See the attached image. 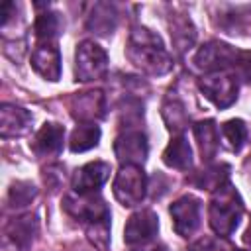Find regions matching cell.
<instances>
[{
	"label": "cell",
	"mask_w": 251,
	"mask_h": 251,
	"mask_svg": "<svg viewBox=\"0 0 251 251\" xmlns=\"http://www.w3.org/2000/svg\"><path fill=\"white\" fill-rule=\"evenodd\" d=\"M171 218L175 231L182 237L192 235L200 226V200L186 194L171 204Z\"/></svg>",
	"instance_id": "obj_7"
},
{
	"label": "cell",
	"mask_w": 251,
	"mask_h": 251,
	"mask_svg": "<svg viewBox=\"0 0 251 251\" xmlns=\"http://www.w3.org/2000/svg\"><path fill=\"white\" fill-rule=\"evenodd\" d=\"M73 116L78 120H94L102 116L104 110V96L100 90L94 92H80L73 98Z\"/></svg>",
	"instance_id": "obj_15"
},
{
	"label": "cell",
	"mask_w": 251,
	"mask_h": 251,
	"mask_svg": "<svg viewBox=\"0 0 251 251\" xmlns=\"http://www.w3.org/2000/svg\"><path fill=\"white\" fill-rule=\"evenodd\" d=\"M135 251H167L163 245H151V247H143V249H135Z\"/></svg>",
	"instance_id": "obj_29"
},
{
	"label": "cell",
	"mask_w": 251,
	"mask_h": 251,
	"mask_svg": "<svg viewBox=\"0 0 251 251\" xmlns=\"http://www.w3.org/2000/svg\"><path fill=\"white\" fill-rule=\"evenodd\" d=\"M31 67L47 80H57L61 75V55L51 41L39 43L31 53Z\"/></svg>",
	"instance_id": "obj_11"
},
{
	"label": "cell",
	"mask_w": 251,
	"mask_h": 251,
	"mask_svg": "<svg viewBox=\"0 0 251 251\" xmlns=\"http://www.w3.org/2000/svg\"><path fill=\"white\" fill-rule=\"evenodd\" d=\"M190 145L186 141L184 135H176L175 139H171V143L167 145L165 153H163V161L165 165L173 167V169H178V171H186L192 163V157H190Z\"/></svg>",
	"instance_id": "obj_17"
},
{
	"label": "cell",
	"mask_w": 251,
	"mask_h": 251,
	"mask_svg": "<svg viewBox=\"0 0 251 251\" xmlns=\"http://www.w3.org/2000/svg\"><path fill=\"white\" fill-rule=\"evenodd\" d=\"M126 53L127 59L147 75H165L173 67L161 37L147 27H135L129 33Z\"/></svg>",
	"instance_id": "obj_1"
},
{
	"label": "cell",
	"mask_w": 251,
	"mask_h": 251,
	"mask_svg": "<svg viewBox=\"0 0 251 251\" xmlns=\"http://www.w3.org/2000/svg\"><path fill=\"white\" fill-rule=\"evenodd\" d=\"M190 251H233V247L220 237L218 239L216 237H204V239L196 241L190 247Z\"/></svg>",
	"instance_id": "obj_26"
},
{
	"label": "cell",
	"mask_w": 251,
	"mask_h": 251,
	"mask_svg": "<svg viewBox=\"0 0 251 251\" xmlns=\"http://www.w3.org/2000/svg\"><path fill=\"white\" fill-rule=\"evenodd\" d=\"M98 139H100V127L96 124H80L75 127L71 141H69V147H71V151L80 153V151L96 147Z\"/></svg>",
	"instance_id": "obj_18"
},
{
	"label": "cell",
	"mask_w": 251,
	"mask_h": 251,
	"mask_svg": "<svg viewBox=\"0 0 251 251\" xmlns=\"http://www.w3.org/2000/svg\"><path fill=\"white\" fill-rule=\"evenodd\" d=\"M163 118H165V122L169 126V129H173V131L182 129L186 126V122H188V116L184 112V106L180 102H176V100L165 102V106H163Z\"/></svg>",
	"instance_id": "obj_24"
},
{
	"label": "cell",
	"mask_w": 251,
	"mask_h": 251,
	"mask_svg": "<svg viewBox=\"0 0 251 251\" xmlns=\"http://www.w3.org/2000/svg\"><path fill=\"white\" fill-rule=\"evenodd\" d=\"M194 135H196V141H198V149H200L202 161H212V157H216L218 141H220L216 124L212 120L198 122L194 126Z\"/></svg>",
	"instance_id": "obj_16"
},
{
	"label": "cell",
	"mask_w": 251,
	"mask_h": 251,
	"mask_svg": "<svg viewBox=\"0 0 251 251\" xmlns=\"http://www.w3.org/2000/svg\"><path fill=\"white\" fill-rule=\"evenodd\" d=\"M35 233H37V220H35V216L27 214L22 218H14L6 226L4 239H6V243H12L18 251H25L31 245Z\"/></svg>",
	"instance_id": "obj_12"
},
{
	"label": "cell",
	"mask_w": 251,
	"mask_h": 251,
	"mask_svg": "<svg viewBox=\"0 0 251 251\" xmlns=\"http://www.w3.org/2000/svg\"><path fill=\"white\" fill-rule=\"evenodd\" d=\"M157 229H159L157 216L151 210H141L127 220L124 239L127 245H145L157 235Z\"/></svg>",
	"instance_id": "obj_8"
},
{
	"label": "cell",
	"mask_w": 251,
	"mask_h": 251,
	"mask_svg": "<svg viewBox=\"0 0 251 251\" xmlns=\"http://www.w3.org/2000/svg\"><path fill=\"white\" fill-rule=\"evenodd\" d=\"M194 35H196V31H194L190 20H186V18H175L173 20V24H171V37H173V41H175L178 51L188 49L192 45V41H194Z\"/></svg>",
	"instance_id": "obj_21"
},
{
	"label": "cell",
	"mask_w": 251,
	"mask_h": 251,
	"mask_svg": "<svg viewBox=\"0 0 251 251\" xmlns=\"http://www.w3.org/2000/svg\"><path fill=\"white\" fill-rule=\"evenodd\" d=\"M63 208L76 220H80L84 226H92L98 222H108L110 212L102 198L94 196V192L78 194V196H67L63 200Z\"/></svg>",
	"instance_id": "obj_4"
},
{
	"label": "cell",
	"mask_w": 251,
	"mask_h": 251,
	"mask_svg": "<svg viewBox=\"0 0 251 251\" xmlns=\"http://www.w3.org/2000/svg\"><path fill=\"white\" fill-rule=\"evenodd\" d=\"M116 25V12L112 6L108 4H96L94 6V12L90 16V22H88V27L94 29L96 33L104 35L108 31H112Z\"/></svg>",
	"instance_id": "obj_20"
},
{
	"label": "cell",
	"mask_w": 251,
	"mask_h": 251,
	"mask_svg": "<svg viewBox=\"0 0 251 251\" xmlns=\"http://www.w3.org/2000/svg\"><path fill=\"white\" fill-rule=\"evenodd\" d=\"M243 241H245L247 247H251V224H249V227H247L245 233H243Z\"/></svg>",
	"instance_id": "obj_28"
},
{
	"label": "cell",
	"mask_w": 251,
	"mask_h": 251,
	"mask_svg": "<svg viewBox=\"0 0 251 251\" xmlns=\"http://www.w3.org/2000/svg\"><path fill=\"white\" fill-rule=\"evenodd\" d=\"M110 176V165L102 163V161H94L88 163L80 169H76L75 176H73V188L78 194H88L98 190Z\"/></svg>",
	"instance_id": "obj_10"
},
{
	"label": "cell",
	"mask_w": 251,
	"mask_h": 251,
	"mask_svg": "<svg viewBox=\"0 0 251 251\" xmlns=\"http://www.w3.org/2000/svg\"><path fill=\"white\" fill-rule=\"evenodd\" d=\"M61 29V20H59V14L55 12H45V14H39L37 20H35V33L39 39L43 41H51Z\"/></svg>",
	"instance_id": "obj_22"
},
{
	"label": "cell",
	"mask_w": 251,
	"mask_h": 251,
	"mask_svg": "<svg viewBox=\"0 0 251 251\" xmlns=\"http://www.w3.org/2000/svg\"><path fill=\"white\" fill-rule=\"evenodd\" d=\"M108 69L106 51L94 41H82L76 47V78L78 80H96Z\"/></svg>",
	"instance_id": "obj_5"
},
{
	"label": "cell",
	"mask_w": 251,
	"mask_h": 251,
	"mask_svg": "<svg viewBox=\"0 0 251 251\" xmlns=\"http://www.w3.org/2000/svg\"><path fill=\"white\" fill-rule=\"evenodd\" d=\"M114 151L124 165H139L147 157V139L141 131H126L116 139Z\"/></svg>",
	"instance_id": "obj_9"
},
{
	"label": "cell",
	"mask_w": 251,
	"mask_h": 251,
	"mask_svg": "<svg viewBox=\"0 0 251 251\" xmlns=\"http://www.w3.org/2000/svg\"><path fill=\"white\" fill-rule=\"evenodd\" d=\"M35 194H37V190H35L33 184H29V182H16V184L10 188L8 202H10V206L20 208V206L29 204V202L35 198Z\"/></svg>",
	"instance_id": "obj_25"
},
{
	"label": "cell",
	"mask_w": 251,
	"mask_h": 251,
	"mask_svg": "<svg viewBox=\"0 0 251 251\" xmlns=\"http://www.w3.org/2000/svg\"><path fill=\"white\" fill-rule=\"evenodd\" d=\"M200 90L210 98L218 108H227L237 98V82L233 75H227L226 71L210 73L202 76Z\"/></svg>",
	"instance_id": "obj_6"
},
{
	"label": "cell",
	"mask_w": 251,
	"mask_h": 251,
	"mask_svg": "<svg viewBox=\"0 0 251 251\" xmlns=\"http://www.w3.org/2000/svg\"><path fill=\"white\" fill-rule=\"evenodd\" d=\"M222 133H224V139L227 141L229 149L231 151H239L245 143V137H247V127L241 120H229L224 124L222 127Z\"/></svg>",
	"instance_id": "obj_23"
},
{
	"label": "cell",
	"mask_w": 251,
	"mask_h": 251,
	"mask_svg": "<svg viewBox=\"0 0 251 251\" xmlns=\"http://www.w3.org/2000/svg\"><path fill=\"white\" fill-rule=\"evenodd\" d=\"M63 139H65V127L59 124H45L37 135L33 137L31 149L39 157H51L57 155L63 149Z\"/></svg>",
	"instance_id": "obj_14"
},
{
	"label": "cell",
	"mask_w": 251,
	"mask_h": 251,
	"mask_svg": "<svg viewBox=\"0 0 251 251\" xmlns=\"http://www.w3.org/2000/svg\"><path fill=\"white\" fill-rule=\"evenodd\" d=\"M233 71H235V75L239 78H243L245 82L251 84V51H239L237 53Z\"/></svg>",
	"instance_id": "obj_27"
},
{
	"label": "cell",
	"mask_w": 251,
	"mask_h": 251,
	"mask_svg": "<svg viewBox=\"0 0 251 251\" xmlns=\"http://www.w3.org/2000/svg\"><path fill=\"white\" fill-rule=\"evenodd\" d=\"M227 173H229V167L227 165H214V167H208V169L196 173V176L190 182L196 184L198 188L214 190V188H220L226 182Z\"/></svg>",
	"instance_id": "obj_19"
},
{
	"label": "cell",
	"mask_w": 251,
	"mask_h": 251,
	"mask_svg": "<svg viewBox=\"0 0 251 251\" xmlns=\"http://www.w3.org/2000/svg\"><path fill=\"white\" fill-rule=\"evenodd\" d=\"M147 180L139 165H122L114 180V196L124 206H137L145 196Z\"/></svg>",
	"instance_id": "obj_3"
},
{
	"label": "cell",
	"mask_w": 251,
	"mask_h": 251,
	"mask_svg": "<svg viewBox=\"0 0 251 251\" xmlns=\"http://www.w3.org/2000/svg\"><path fill=\"white\" fill-rule=\"evenodd\" d=\"M31 114L20 106L4 104L0 108V133L2 137H16L29 129Z\"/></svg>",
	"instance_id": "obj_13"
},
{
	"label": "cell",
	"mask_w": 251,
	"mask_h": 251,
	"mask_svg": "<svg viewBox=\"0 0 251 251\" xmlns=\"http://www.w3.org/2000/svg\"><path fill=\"white\" fill-rule=\"evenodd\" d=\"M233 251H241V249H235V247H233Z\"/></svg>",
	"instance_id": "obj_30"
},
{
	"label": "cell",
	"mask_w": 251,
	"mask_h": 251,
	"mask_svg": "<svg viewBox=\"0 0 251 251\" xmlns=\"http://www.w3.org/2000/svg\"><path fill=\"white\" fill-rule=\"evenodd\" d=\"M241 214H243V204H241L237 190L229 184H222L210 200V226H212V229L220 237L229 235L237 227Z\"/></svg>",
	"instance_id": "obj_2"
}]
</instances>
